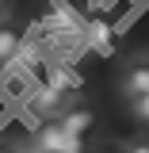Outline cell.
I'll list each match as a JSON object with an SVG mask.
<instances>
[{"label": "cell", "mask_w": 149, "mask_h": 153, "mask_svg": "<svg viewBox=\"0 0 149 153\" xmlns=\"http://www.w3.org/2000/svg\"><path fill=\"white\" fill-rule=\"evenodd\" d=\"M31 153H84V134L65 130L57 119H42L31 138Z\"/></svg>", "instance_id": "6da1fadb"}, {"label": "cell", "mask_w": 149, "mask_h": 153, "mask_svg": "<svg viewBox=\"0 0 149 153\" xmlns=\"http://www.w3.org/2000/svg\"><path fill=\"white\" fill-rule=\"evenodd\" d=\"M27 103H31V115H38V119H57V115H61V107L69 103V96L46 80V84L31 88V100H27Z\"/></svg>", "instance_id": "7a4b0ae2"}, {"label": "cell", "mask_w": 149, "mask_h": 153, "mask_svg": "<svg viewBox=\"0 0 149 153\" xmlns=\"http://www.w3.org/2000/svg\"><path fill=\"white\" fill-rule=\"evenodd\" d=\"M57 123H61L65 130H73V134H88L96 126V111L88 103H65L61 115H57Z\"/></svg>", "instance_id": "3957f363"}, {"label": "cell", "mask_w": 149, "mask_h": 153, "mask_svg": "<svg viewBox=\"0 0 149 153\" xmlns=\"http://www.w3.org/2000/svg\"><path fill=\"white\" fill-rule=\"evenodd\" d=\"M126 96H138V92H149V57H138L130 69H126V80H122Z\"/></svg>", "instance_id": "277c9868"}, {"label": "cell", "mask_w": 149, "mask_h": 153, "mask_svg": "<svg viewBox=\"0 0 149 153\" xmlns=\"http://www.w3.org/2000/svg\"><path fill=\"white\" fill-rule=\"evenodd\" d=\"M19 42H23V35H19L16 27H8V23H0V65H12V57H16Z\"/></svg>", "instance_id": "5b68a950"}, {"label": "cell", "mask_w": 149, "mask_h": 153, "mask_svg": "<svg viewBox=\"0 0 149 153\" xmlns=\"http://www.w3.org/2000/svg\"><path fill=\"white\" fill-rule=\"evenodd\" d=\"M126 100H130V115L138 119V123H145V126H149V92L126 96Z\"/></svg>", "instance_id": "8992f818"}, {"label": "cell", "mask_w": 149, "mask_h": 153, "mask_svg": "<svg viewBox=\"0 0 149 153\" xmlns=\"http://www.w3.org/2000/svg\"><path fill=\"white\" fill-rule=\"evenodd\" d=\"M122 153H149V142H130Z\"/></svg>", "instance_id": "52a82bcc"}, {"label": "cell", "mask_w": 149, "mask_h": 153, "mask_svg": "<svg viewBox=\"0 0 149 153\" xmlns=\"http://www.w3.org/2000/svg\"><path fill=\"white\" fill-rule=\"evenodd\" d=\"M8 8H12V0H0V23H4V16H8Z\"/></svg>", "instance_id": "ba28073f"}, {"label": "cell", "mask_w": 149, "mask_h": 153, "mask_svg": "<svg viewBox=\"0 0 149 153\" xmlns=\"http://www.w3.org/2000/svg\"><path fill=\"white\" fill-rule=\"evenodd\" d=\"M0 153H16V149H8V146H0Z\"/></svg>", "instance_id": "9c48e42d"}]
</instances>
